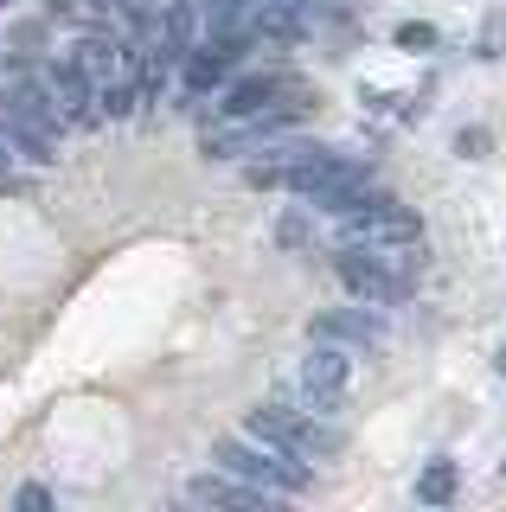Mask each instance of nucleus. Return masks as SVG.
Here are the masks:
<instances>
[{"mask_svg":"<svg viewBox=\"0 0 506 512\" xmlns=\"http://www.w3.org/2000/svg\"><path fill=\"white\" fill-rule=\"evenodd\" d=\"M276 237H282V244H289V250H302V244H314V224L289 212V218H282V224H276Z\"/></svg>","mask_w":506,"mask_h":512,"instance_id":"14","label":"nucleus"},{"mask_svg":"<svg viewBox=\"0 0 506 512\" xmlns=\"http://www.w3.org/2000/svg\"><path fill=\"white\" fill-rule=\"evenodd\" d=\"M250 7H257V0H199L205 32H237V26L250 20Z\"/></svg>","mask_w":506,"mask_h":512,"instance_id":"11","label":"nucleus"},{"mask_svg":"<svg viewBox=\"0 0 506 512\" xmlns=\"http://www.w3.org/2000/svg\"><path fill=\"white\" fill-rule=\"evenodd\" d=\"M500 480H506V461H500Z\"/></svg>","mask_w":506,"mask_h":512,"instance_id":"19","label":"nucleus"},{"mask_svg":"<svg viewBox=\"0 0 506 512\" xmlns=\"http://www.w3.org/2000/svg\"><path fill=\"white\" fill-rule=\"evenodd\" d=\"M398 45H404V52H430V45H436V26L404 20V26H398Z\"/></svg>","mask_w":506,"mask_h":512,"instance_id":"13","label":"nucleus"},{"mask_svg":"<svg viewBox=\"0 0 506 512\" xmlns=\"http://www.w3.org/2000/svg\"><path fill=\"white\" fill-rule=\"evenodd\" d=\"M314 340H334V346H353V352H378V346H385V327H378L372 301H366V308H327V314H314Z\"/></svg>","mask_w":506,"mask_h":512,"instance_id":"6","label":"nucleus"},{"mask_svg":"<svg viewBox=\"0 0 506 512\" xmlns=\"http://www.w3.org/2000/svg\"><path fill=\"white\" fill-rule=\"evenodd\" d=\"M0 7H7V0H0Z\"/></svg>","mask_w":506,"mask_h":512,"instance_id":"20","label":"nucleus"},{"mask_svg":"<svg viewBox=\"0 0 506 512\" xmlns=\"http://www.w3.org/2000/svg\"><path fill=\"white\" fill-rule=\"evenodd\" d=\"M7 160H13V148H7V135H0V186H7Z\"/></svg>","mask_w":506,"mask_h":512,"instance_id":"17","label":"nucleus"},{"mask_svg":"<svg viewBox=\"0 0 506 512\" xmlns=\"http://www.w3.org/2000/svg\"><path fill=\"white\" fill-rule=\"evenodd\" d=\"M65 64H71L77 77H84L90 90H97V84H109V77L122 71V45L109 39V32H84V39L71 45V58H65Z\"/></svg>","mask_w":506,"mask_h":512,"instance_id":"8","label":"nucleus"},{"mask_svg":"<svg viewBox=\"0 0 506 512\" xmlns=\"http://www.w3.org/2000/svg\"><path fill=\"white\" fill-rule=\"evenodd\" d=\"M135 103H141V90H129V84H97V116H109V122H122V116H135Z\"/></svg>","mask_w":506,"mask_h":512,"instance_id":"12","label":"nucleus"},{"mask_svg":"<svg viewBox=\"0 0 506 512\" xmlns=\"http://www.w3.org/2000/svg\"><path fill=\"white\" fill-rule=\"evenodd\" d=\"M212 461L237 480H250V487L263 493H302L308 487V461L302 455H282L270 442H250V436H218L212 442Z\"/></svg>","mask_w":506,"mask_h":512,"instance_id":"1","label":"nucleus"},{"mask_svg":"<svg viewBox=\"0 0 506 512\" xmlns=\"http://www.w3.org/2000/svg\"><path fill=\"white\" fill-rule=\"evenodd\" d=\"M13 506H20V512H52V487H39V480H26V487L13 493Z\"/></svg>","mask_w":506,"mask_h":512,"instance_id":"15","label":"nucleus"},{"mask_svg":"<svg viewBox=\"0 0 506 512\" xmlns=\"http://www.w3.org/2000/svg\"><path fill=\"white\" fill-rule=\"evenodd\" d=\"M487 148H494V135H487V128H462V135H455V154H468V160H481Z\"/></svg>","mask_w":506,"mask_h":512,"instance_id":"16","label":"nucleus"},{"mask_svg":"<svg viewBox=\"0 0 506 512\" xmlns=\"http://www.w3.org/2000/svg\"><path fill=\"white\" fill-rule=\"evenodd\" d=\"M308 13H314V0H257V7H250V32H257V39H276V45H295L308 32Z\"/></svg>","mask_w":506,"mask_h":512,"instance_id":"7","label":"nucleus"},{"mask_svg":"<svg viewBox=\"0 0 506 512\" xmlns=\"http://www.w3.org/2000/svg\"><path fill=\"white\" fill-rule=\"evenodd\" d=\"M334 276L346 282L353 301H372V308H391V301H404L410 288H417V276H404L398 263H385L378 250H359V244H340Z\"/></svg>","mask_w":506,"mask_h":512,"instance_id":"2","label":"nucleus"},{"mask_svg":"<svg viewBox=\"0 0 506 512\" xmlns=\"http://www.w3.org/2000/svg\"><path fill=\"white\" fill-rule=\"evenodd\" d=\"M244 436H250V442H270V448H282V455H327V448H334V436H327V429H314L308 416H295L289 404H257V410H244Z\"/></svg>","mask_w":506,"mask_h":512,"instance_id":"3","label":"nucleus"},{"mask_svg":"<svg viewBox=\"0 0 506 512\" xmlns=\"http://www.w3.org/2000/svg\"><path fill=\"white\" fill-rule=\"evenodd\" d=\"M455 487H462V474H455V461H430V468L417 474V500L423 506H449Z\"/></svg>","mask_w":506,"mask_h":512,"instance_id":"10","label":"nucleus"},{"mask_svg":"<svg viewBox=\"0 0 506 512\" xmlns=\"http://www.w3.org/2000/svg\"><path fill=\"white\" fill-rule=\"evenodd\" d=\"M346 384H353V352L334 346V340H314L308 359H302V391H308V410H340Z\"/></svg>","mask_w":506,"mask_h":512,"instance_id":"4","label":"nucleus"},{"mask_svg":"<svg viewBox=\"0 0 506 512\" xmlns=\"http://www.w3.org/2000/svg\"><path fill=\"white\" fill-rule=\"evenodd\" d=\"M186 506H225V512H263L270 506V493L263 487H250V480H237V474H193L186 480Z\"/></svg>","mask_w":506,"mask_h":512,"instance_id":"5","label":"nucleus"},{"mask_svg":"<svg viewBox=\"0 0 506 512\" xmlns=\"http://www.w3.org/2000/svg\"><path fill=\"white\" fill-rule=\"evenodd\" d=\"M282 90H289L282 77H237V84H225V96H218V116H225V122L263 116V109H270Z\"/></svg>","mask_w":506,"mask_h":512,"instance_id":"9","label":"nucleus"},{"mask_svg":"<svg viewBox=\"0 0 506 512\" xmlns=\"http://www.w3.org/2000/svg\"><path fill=\"white\" fill-rule=\"evenodd\" d=\"M494 372H500V378H506V346H500V352H494Z\"/></svg>","mask_w":506,"mask_h":512,"instance_id":"18","label":"nucleus"}]
</instances>
